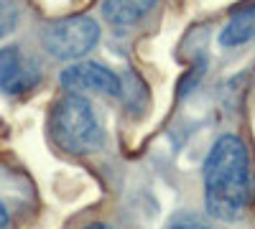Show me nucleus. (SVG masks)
<instances>
[{"label":"nucleus","mask_w":255,"mask_h":229,"mask_svg":"<svg viewBox=\"0 0 255 229\" xmlns=\"http://www.w3.org/2000/svg\"><path fill=\"white\" fill-rule=\"evenodd\" d=\"M18 26V8L13 0H0V38L13 33Z\"/></svg>","instance_id":"obj_8"},{"label":"nucleus","mask_w":255,"mask_h":229,"mask_svg":"<svg viewBox=\"0 0 255 229\" xmlns=\"http://www.w3.org/2000/svg\"><path fill=\"white\" fill-rule=\"evenodd\" d=\"M8 222H10V217H8V209H5V204L0 201V229H5V227H8Z\"/></svg>","instance_id":"obj_10"},{"label":"nucleus","mask_w":255,"mask_h":229,"mask_svg":"<svg viewBox=\"0 0 255 229\" xmlns=\"http://www.w3.org/2000/svg\"><path fill=\"white\" fill-rule=\"evenodd\" d=\"M41 81L38 64L31 61L18 46L0 49V92L23 94Z\"/></svg>","instance_id":"obj_5"},{"label":"nucleus","mask_w":255,"mask_h":229,"mask_svg":"<svg viewBox=\"0 0 255 229\" xmlns=\"http://www.w3.org/2000/svg\"><path fill=\"white\" fill-rule=\"evenodd\" d=\"M255 38V5H245L238 13H232L225 28L220 31V44L225 49L243 46Z\"/></svg>","instance_id":"obj_7"},{"label":"nucleus","mask_w":255,"mask_h":229,"mask_svg":"<svg viewBox=\"0 0 255 229\" xmlns=\"http://www.w3.org/2000/svg\"><path fill=\"white\" fill-rule=\"evenodd\" d=\"M84 229H113L110 224H102V222H95V224H87Z\"/></svg>","instance_id":"obj_11"},{"label":"nucleus","mask_w":255,"mask_h":229,"mask_svg":"<svg viewBox=\"0 0 255 229\" xmlns=\"http://www.w3.org/2000/svg\"><path fill=\"white\" fill-rule=\"evenodd\" d=\"M158 0H102V15L113 26H133L140 18H145Z\"/></svg>","instance_id":"obj_6"},{"label":"nucleus","mask_w":255,"mask_h":229,"mask_svg":"<svg viewBox=\"0 0 255 229\" xmlns=\"http://www.w3.org/2000/svg\"><path fill=\"white\" fill-rule=\"evenodd\" d=\"M168 229H212V227L204 224V222H199V219H194V217H179V219L171 222V227H168Z\"/></svg>","instance_id":"obj_9"},{"label":"nucleus","mask_w":255,"mask_h":229,"mask_svg":"<svg viewBox=\"0 0 255 229\" xmlns=\"http://www.w3.org/2000/svg\"><path fill=\"white\" fill-rule=\"evenodd\" d=\"M54 143L67 153H92L102 145V128L95 110L82 94L69 92L61 97L51 112Z\"/></svg>","instance_id":"obj_2"},{"label":"nucleus","mask_w":255,"mask_h":229,"mask_svg":"<svg viewBox=\"0 0 255 229\" xmlns=\"http://www.w3.org/2000/svg\"><path fill=\"white\" fill-rule=\"evenodd\" d=\"M253 199V171L248 145L238 135H222L204 160L207 212L220 222H235Z\"/></svg>","instance_id":"obj_1"},{"label":"nucleus","mask_w":255,"mask_h":229,"mask_svg":"<svg viewBox=\"0 0 255 229\" xmlns=\"http://www.w3.org/2000/svg\"><path fill=\"white\" fill-rule=\"evenodd\" d=\"M41 41H44V49L51 56L72 61V59L90 54L97 46L100 26L90 15H69V18L49 23L44 33H41Z\"/></svg>","instance_id":"obj_3"},{"label":"nucleus","mask_w":255,"mask_h":229,"mask_svg":"<svg viewBox=\"0 0 255 229\" xmlns=\"http://www.w3.org/2000/svg\"><path fill=\"white\" fill-rule=\"evenodd\" d=\"M61 87L74 94L82 92H100V94H120V79L108 67L97 64V61H77L67 67L59 76Z\"/></svg>","instance_id":"obj_4"}]
</instances>
